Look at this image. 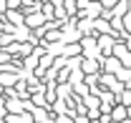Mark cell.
<instances>
[{
  "instance_id": "cell-1",
  "label": "cell",
  "mask_w": 131,
  "mask_h": 123,
  "mask_svg": "<svg viewBox=\"0 0 131 123\" xmlns=\"http://www.w3.org/2000/svg\"><path fill=\"white\" fill-rule=\"evenodd\" d=\"M5 110L8 113H23L25 110V101L23 98H10V101H5Z\"/></svg>"
},
{
  "instance_id": "cell-2",
  "label": "cell",
  "mask_w": 131,
  "mask_h": 123,
  "mask_svg": "<svg viewBox=\"0 0 131 123\" xmlns=\"http://www.w3.org/2000/svg\"><path fill=\"white\" fill-rule=\"evenodd\" d=\"M108 116H111V118H114V121H124V118H126V106H121V103H118V106L116 108H111V110H108Z\"/></svg>"
},
{
  "instance_id": "cell-3",
  "label": "cell",
  "mask_w": 131,
  "mask_h": 123,
  "mask_svg": "<svg viewBox=\"0 0 131 123\" xmlns=\"http://www.w3.org/2000/svg\"><path fill=\"white\" fill-rule=\"evenodd\" d=\"M28 98L33 101V106H38V108H48V101H46V95H43L40 91H35L33 95H28Z\"/></svg>"
},
{
  "instance_id": "cell-4",
  "label": "cell",
  "mask_w": 131,
  "mask_h": 123,
  "mask_svg": "<svg viewBox=\"0 0 131 123\" xmlns=\"http://www.w3.org/2000/svg\"><path fill=\"white\" fill-rule=\"evenodd\" d=\"M3 18H8L13 25H20V23H23V13H18V10H5Z\"/></svg>"
},
{
  "instance_id": "cell-5",
  "label": "cell",
  "mask_w": 131,
  "mask_h": 123,
  "mask_svg": "<svg viewBox=\"0 0 131 123\" xmlns=\"http://www.w3.org/2000/svg\"><path fill=\"white\" fill-rule=\"evenodd\" d=\"M81 68H83V73H88V76L98 73V63H96V60H88V58H86V60L81 63Z\"/></svg>"
},
{
  "instance_id": "cell-6",
  "label": "cell",
  "mask_w": 131,
  "mask_h": 123,
  "mask_svg": "<svg viewBox=\"0 0 131 123\" xmlns=\"http://www.w3.org/2000/svg\"><path fill=\"white\" fill-rule=\"evenodd\" d=\"M98 45H101V53H103V55H108V53H111V48H114V43H111V38H101V43H98Z\"/></svg>"
},
{
  "instance_id": "cell-7",
  "label": "cell",
  "mask_w": 131,
  "mask_h": 123,
  "mask_svg": "<svg viewBox=\"0 0 131 123\" xmlns=\"http://www.w3.org/2000/svg\"><path fill=\"white\" fill-rule=\"evenodd\" d=\"M118 103H121V106H131V85H129V88H126L124 93H121V98H118Z\"/></svg>"
},
{
  "instance_id": "cell-8",
  "label": "cell",
  "mask_w": 131,
  "mask_h": 123,
  "mask_svg": "<svg viewBox=\"0 0 131 123\" xmlns=\"http://www.w3.org/2000/svg\"><path fill=\"white\" fill-rule=\"evenodd\" d=\"M53 121H56V123H73V118H71V116H66V113H61V116H56Z\"/></svg>"
},
{
  "instance_id": "cell-9",
  "label": "cell",
  "mask_w": 131,
  "mask_h": 123,
  "mask_svg": "<svg viewBox=\"0 0 131 123\" xmlns=\"http://www.w3.org/2000/svg\"><path fill=\"white\" fill-rule=\"evenodd\" d=\"M111 108H114V101H108V98H103V103H101V110H103V113H108Z\"/></svg>"
},
{
  "instance_id": "cell-10",
  "label": "cell",
  "mask_w": 131,
  "mask_h": 123,
  "mask_svg": "<svg viewBox=\"0 0 131 123\" xmlns=\"http://www.w3.org/2000/svg\"><path fill=\"white\" fill-rule=\"evenodd\" d=\"M121 58H124V65H126V68L131 70V50H126V53H124Z\"/></svg>"
},
{
  "instance_id": "cell-11",
  "label": "cell",
  "mask_w": 131,
  "mask_h": 123,
  "mask_svg": "<svg viewBox=\"0 0 131 123\" xmlns=\"http://www.w3.org/2000/svg\"><path fill=\"white\" fill-rule=\"evenodd\" d=\"M106 68H108V70H118V63H116V58H108Z\"/></svg>"
},
{
  "instance_id": "cell-12",
  "label": "cell",
  "mask_w": 131,
  "mask_h": 123,
  "mask_svg": "<svg viewBox=\"0 0 131 123\" xmlns=\"http://www.w3.org/2000/svg\"><path fill=\"white\" fill-rule=\"evenodd\" d=\"M111 50L116 53V58H121V55L126 53V48H124V45H116V48H111Z\"/></svg>"
},
{
  "instance_id": "cell-13",
  "label": "cell",
  "mask_w": 131,
  "mask_h": 123,
  "mask_svg": "<svg viewBox=\"0 0 131 123\" xmlns=\"http://www.w3.org/2000/svg\"><path fill=\"white\" fill-rule=\"evenodd\" d=\"M78 53V45H68L66 48V55H76Z\"/></svg>"
},
{
  "instance_id": "cell-14",
  "label": "cell",
  "mask_w": 131,
  "mask_h": 123,
  "mask_svg": "<svg viewBox=\"0 0 131 123\" xmlns=\"http://www.w3.org/2000/svg\"><path fill=\"white\" fill-rule=\"evenodd\" d=\"M58 38H61V35H58V33H48V35H46V40H50V43H56V40H58Z\"/></svg>"
},
{
  "instance_id": "cell-15",
  "label": "cell",
  "mask_w": 131,
  "mask_h": 123,
  "mask_svg": "<svg viewBox=\"0 0 131 123\" xmlns=\"http://www.w3.org/2000/svg\"><path fill=\"white\" fill-rule=\"evenodd\" d=\"M5 10H8V3H5V0H0V15H3Z\"/></svg>"
},
{
  "instance_id": "cell-16",
  "label": "cell",
  "mask_w": 131,
  "mask_h": 123,
  "mask_svg": "<svg viewBox=\"0 0 131 123\" xmlns=\"http://www.w3.org/2000/svg\"><path fill=\"white\" fill-rule=\"evenodd\" d=\"M126 50H131V35H129V40H126Z\"/></svg>"
},
{
  "instance_id": "cell-17",
  "label": "cell",
  "mask_w": 131,
  "mask_h": 123,
  "mask_svg": "<svg viewBox=\"0 0 131 123\" xmlns=\"http://www.w3.org/2000/svg\"><path fill=\"white\" fill-rule=\"evenodd\" d=\"M28 123H38V121H28Z\"/></svg>"
}]
</instances>
